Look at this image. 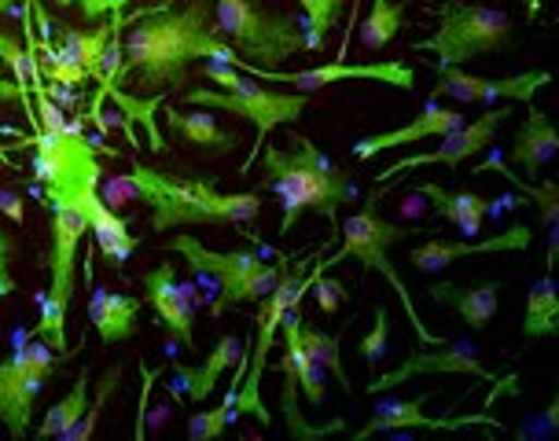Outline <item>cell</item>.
<instances>
[{
	"instance_id": "cell-1",
	"label": "cell",
	"mask_w": 559,
	"mask_h": 441,
	"mask_svg": "<svg viewBox=\"0 0 559 441\" xmlns=\"http://www.w3.org/2000/svg\"><path fill=\"white\" fill-rule=\"evenodd\" d=\"M15 147H29V169L37 184L45 188L48 210H52V247L41 254L48 269V287L37 290V327L34 335L45 338L59 357L70 360L67 349V317L74 302L78 254L82 239L88 236V206L99 195L104 166L96 158V147L82 136V118L67 122L59 133L37 129L34 136Z\"/></svg>"
},
{
	"instance_id": "cell-2",
	"label": "cell",
	"mask_w": 559,
	"mask_h": 441,
	"mask_svg": "<svg viewBox=\"0 0 559 441\" xmlns=\"http://www.w3.org/2000/svg\"><path fill=\"white\" fill-rule=\"evenodd\" d=\"M217 59L236 63V48L214 29V0H188L185 12H152L122 41V78L136 74L144 88L185 85L188 67Z\"/></svg>"
},
{
	"instance_id": "cell-3",
	"label": "cell",
	"mask_w": 559,
	"mask_h": 441,
	"mask_svg": "<svg viewBox=\"0 0 559 441\" xmlns=\"http://www.w3.org/2000/svg\"><path fill=\"white\" fill-rule=\"evenodd\" d=\"M126 177L133 195L152 210L155 233H174L181 225H243L262 214L258 192L222 195L206 177H169L147 163H133Z\"/></svg>"
},
{
	"instance_id": "cell-4",
	"label": "cell",
	"mask_w": 559,
	"mask_h": 441,
	"mask_svg": "<svg viewBox=\"0 0 559 441\" xmlns=\"http://www.w3.org/2000/svg\"><path fill=\"white\" fill-rule=\"evenodd\" d=\"M262 158H265L262 184L273 188L280 206H284L280 236L292 233L302 210H313V214H321L328 221L338 217V203H343V195H346V177L338 174V166L321 152V147L309 144L302 133H295V152L265 147Z\"/></svg>"
},
{
	"instance_id": "cell-5",
	"label": "cell",
	"mask_w": 559,
	"mask_h": 441,
	"mask_svg": "<svg viewBox=\"0 0 559 441\" xmlns=\"http://www.w3.org/2000/svg\"><path fill=\"white\" fill-rule=\"evenodd\" d=\"M199 74H203L206 82H214L217 88H192L188 104L214 107V110H225V115H236V118H243V122H251L258 136L251 163L258 158L262 140L273 133L276 126H295L309 107V93H276V88L258 85L251 78L239 74L236 67L217 63V59H203Z\"/></svg>"
},
{
	"instance_id": "cell-6",
	"label": "cell",
	"mask_w": 559,
	"mask_h": 441,
	"mask_svg": "<svg viewBox=\"0 0 559 441\" xmlns=\"http://www.w3.org/2000/svg\"><path fill=\"white\" fill-rule=\"evenodd\" d=\"M379 199H383V192H372V199H368V206L361 210V214L343 221V250H335L332 258H324V262H317V265L332 269L338 262H361L368 273H383L386 284H391L397 290V298H402L405 317H408V324H413L419 343H424V346H442L445 338H438V335L427 331V324L416 313V302H413V295H408L405 279L397 276V269L391 265V247L413 239L419 228H405V225H394V221L379 217V210H376Z\"/></svg>"
},
{
	"instance_id": "cell-7",
	"label": "cell",
	"mask_w": 559,
	"mask_h": 441,
	"mask_svg": "<svg viewBox=\"0 0 559 441\" xmlns=\"http://www.w3.org/2000/svg\"><path fill=\"white\" fill-rule=\"evenodd\" d=\"M306 290H309V258L298 262L295 269H280L276 287L262 298V306H258V313H254V338L247 343L251 346V354H247V376H243V383H239L233 416H254L262 427L273 424L269 408L262 405V376H265L269 354H273V343L280 335V324H284L287 309L302 302Z\"/></svg>"
},
{
	"instance_id": "cell-8",
	"label": "cell",
	"mask_w": 559,
	"mask_h": 441,
	"mask_svg": "<svg viewBox=\"0 0 559 441\" xmlns=\"http://www.w3.org/2000/svg\"><path fill=\"white\" fill-rule=\"evenodd\" d=\"M438 15H442L438 34H431L427 41H416L419 52L438 56V70L464 67L478 56H493L512 41V15H508L504 8L445 0V4L438 8Z\"/></svg>"
},
{
	"instance_id": "cell-9",
	"label": "cell",
	"mask_w": 559,
	"mask_h": 441,
	"mask_svg": "<svg viewBox=\"0 0 559 441\" xmlns=\"http://www.w3.org/2000/svg\"><path fill=\"white\" fill-rule=\"evenodd\" d=\"M214 29L239 48L251 67L280 70L302 52V34L287 15L265 12L258 0H214Z\"/></svg>"
},
{
	"instance_id": "cell-10",
	"label": "cell",
	"mask_w": 559,
	"mask_h": 441,
	"mask_svg": "<svg viewBox=\"0 0 559 441\" xmlns=\"http://www.w3.org/2000/svg\"><path fill=\"white\" fill-rule=\"evenodd\" d=\"M12 343L15 354L0 360V424L15 441H23L29 434V424H34L37 397L63 357H52V346L26 327L15 331Z\"/></svg>"
},
{
	"instance_id": "cell-11",
	"label": "cell",
	"mask_w": 559,
	"mask_h": 441,
	"mask_svg": "<svg viewBox=\"0 0 559 441\" xmlns=\"http://www.w3.org/2000/svg\"><path fill=\"white\" fill-rule=\"evenodd\" d=\"M174 250L188 258V265L203 276H214V284L222 287L214 302V320L228 313L233 306L243 302H262L269 290L276 287L280 269L284 265H269L251 250H206L195 236H174Z\"/></svg>"
},
{
	"instance_id": "cell-12",
	"label": "cell",
	"mask_w": 559,
	"mask_h": 441,
	"mask_svg": "<svg viewBox=\"0 0 559 441\" xmlns=\"http://www.w3.org/2000/svg\"><path fill=\"white\" fill-rule=\"evenodd\" d=\"M236 70H251V74L265 78V82H280V85H292L298 93H317V88H328L335 82H383V85H394L402 93H413L416 88V70L408 63H324V67H313V70H295V74H280V70H262V67H251L243 56L236 63H228Z\"/></svg>"
},
{
	"instance_id": "cell-13",
	"label": "cell",
	"mask_w": 559,
	"mask_h": 441,
	"mask_svg": "<svg viewBox=\"0 0 559 441\" xmlns=\"http://www.w3.org/2000/svg\"><path fill=\"white\" fill-rule=\"evenodd\" d=\"M512 110H515V104L493 107V110H486V115L478 118V122H472V126L464 122L461 129L445 133L442 136V147H438V152L397 158V163H391L386 169H379L376 184H386V180H394V177H405V174H413V169H419V166H449V169H456L461 163H467V158H475L486 144H493L497 129H501L508 118H512Z\"/></svg>"
},
{
	"instance_id": "cell-14",
	"label": "cell",
	"mask_w": 559,
	"mask_h": 441,
	"mask_svg": "<svg viewBox=\"0 0 559 441\" xmlns=\"http://www.w3.org/2000/svg\"><path fill=\"white\" fill-rule=\"evenodd\" d=\"M552 82V74L545 70H526V74H508V78H478L464 74L461 67L438 70V85L431 99H456V104H531L534 93L542 85Z\"/></svg>"
},
{
	"instance_id": "cell-15",
	"label": "cell",
	"mask_w": 559,
	"mask_h": 441,
	"mask_svg": "<svg viewBox=\"0 0 559 441\" xmlns=\"http://www.w3.org/2000/svg\"><path fill=\"white\" fill-rule=\"evenodd\" d=\"M445 372L475 376V379H483V383H493L497 379L486 368V360H483V354H478V346L472 343V338H445L438 354H408V360L402 368H394V372L379 376L376 383H368V394L376 397V394H386V390L408 383V379H416V376H445Z\"/></svg>"
},
{
	"instance_id": "cell-16",
	"label": "cell",
	"mask_w": 559,
	"mask_h": 441,
	"mask_svg": "<svg viewBox=\"0 0 559 441\" xmlns=\"http://www.w3.org/2000/svg\"><path fill=\"white\" fill-rule=\"evenodd\" d=\"M140 284H144V298H147V306L155 309L158 324L166 331H174L177 343L195 354L199 349V343H195V290L177 279L174 262L147 269Z\"/></svg>"
},
{
	"instance_id": "cell-17",
	"label": "cell",
	"mask_w": 559,
	"mask_h": 441,
	"mask_svg": "<svg viewBox=\"0 0 559 441\" xmlns=\"http://www.w3.org/2000/svg\"><path fill=\"white\" fill-rule=\"evenodd\" d=\"M379 397V394H376ZM424 401L427 394H419V397H405V401H397V397H379L376 401V408H372V416H368V424L365 430H357L354 441H368V438H376V434H394V430H461V427H478V424H486V427H501V419L497 416H486V413H475V416H427L424 413Z\"/></svg>"
},
{
	"instance_id": "cell-18",
	"label": "cell",
	"mask_w": 559,
	"mask_h": 441,
	"mask_svg": "<svg viewBox=\"0 0 559 441\" xmlns=\"http://www.w3.org/2000/svg\"><path fill=\"white\" fill-rule=\"evenodd\" d=\"M534 243V233L526 225H512L504 233L489 236V239H475V243H456V239H427L416 250H408V262H413L419 273H445L453 262H464V258H478V254H504V250H526Z\"/></svg>"
},
{
	"instance_id": "cell-19",
	"label": "cell",
	"mask_w": 559,
	"mask_h": 441,
	"mask_svg": "<svg viewBox=\"0 0 559 441\" xmlns=\"http://www.w3.org/2000/svg\"><path fill=\"white\" fill-rule=\"evenodd\" d=\"M464 126V115L461 110H445L438 107L435 99H427V107L419 110L416 122H408L405 129H394V133H376V136H365L354 144V158H379L383 152H391V147H405V144H419V140L427 136H445L453 133V129Z\"/></svg>"
},
{
	"instance_id": "cell-20",
	"label": "cell",
	"mask_w": 559,
	"mask_h": 441,
	"mask_svg": "<svg viewBox=\"0 0 559 441\" xmlns=\"http://www.w3.org/2000/svg\"><path fill=\"white\" fill-rule=\"evenodd\" d=\"M556 155H559L556 126L548 122V118L534 107V99H531V104H526V122L519 126L515 144L508 147V158H512L515 166H523L526 177H537Z\"/></svg>"
},
{
	"instance_id": "cell-21",
	"label": "cell",
	"mask_w": 559,
	"mask_h": 441,
	"mask_svg": "<svg viewBox=\"0 0 559 441\" xmlns=\"http://www.w3.org/2000/svg\"><path fill=\"white\" fill-rule=\"evenodd\" d=\"M88 320H93L96 335L104 346L126 343L136 335L140 324V302L133 295H118V290H93V302H88Z\"/></svg>"
},
{
	"instance_id": "cell-22",
	"label": "cell",
	"mask_w": 559,
	"mask_h": 441,
	"mask_svg": "<svg viewBox=\"0 0 559 441\" xmlns=\"http://www.w3.org/2000/svg\"><path fill=\"white\" fill-rule=\"evenodd\" d=\"M88 233H93V239H96L99 258H104L111 269H122L129 258H133V250L140 247L133 228L115 214L104 195H96L93 206H88Z\"/></svg>"
},
{
	"instance_id": "cell-23",
	"label": "cell",
	"mask_w": 559,
	"mask_h": 441,
	"mask_svg": "<svg viewBox=\"0 0 559 441\" xmlns=\"http://www.w3.org/2000/svg\"><path fill=\"white\" fill-rule=\"evenodd\" d=\"M427 295L435 302H442L449 309H456L461 320L472 331H483L489 320L497 317V295H501V284L489 279V284H478V287H456V284H431Z\"/></svg>"
},
{
	"instance_id": "cell-24",
	"label": "cell",
	"mask_w": 559,
	"mask_h": 441,
	"mask_svg": "<svg viewBox=\"0 0 559 441\" xmlns=\"http://www.w3.org/2000/svg\"><path fill=\"white\" fill-rule=\"evenodd\" d=\"M247 343L239 335H222L217 338V346L210 349L206 365L199 368H177V383L185 386V394L192 401H206L210 394H214L217 379H222L228 368H236V360L243 357Z\"/></svg>"
},
{
	"instance_id": "cell-25",
	"label": "cell",
	"mask_w": 559,
	"mask_h": 441,
	"mask_svg": "<svg viewBox=\"0 0 559 441\" xmlns=\"http://www.w3.org/2000/svg\"><path fill=\"white\" fill-rule=\"evenodd\" d=\"M419 192H427V199L435 203V217L438 221H453V225H461L464 236H478V228H483V217L489 214V199L486 195L445 192L442 184H431V180H427Z\"/></svg>"
},
{
	"instance_id": "cell-26",
	"label": "cell",
	"mask_w": 559,
	"mask_h": 441,
	"mask_svg": "<svg viewBox=\"0 0 559 441\" xmlns=\"http://www.w3.org/2000/svg\"><path fill=\"white\" fill-rule=\"evenodd\" d=\"M163 115L174 133H181V140L195 147H214V152H233L239 144L236 133H228V129L217 126V118L210 115V110H177L163 104Z\"/></svg>"
},
{
	"instance_id": "cell-27",
	"label": "cell",
	"mask_w": 559,
	"mask_h": 441,
	"mask_svg": "<svg viewBox=\"0 0 559 441\" xmlns=\"http://www.w3.org/2000/svg\"><path fill=\"white\" fill-rule=\"evenodd\" d=\"M111 41V19H104V26L96 29H59V52H63L70 63H78L88 78H99V63H104V48Z\"/></svg>"
},
{
	"instance_id": "cell-28",
	"label": "cell",
	"mask_w": 559,
	"mask_h": 441,
	"mask_svg": "<svg viewBox=\"0 0 559 441\" xmlns=\"http://www.w3.org/2000/svg\"><path fill=\"white\" fill-rule=\"evenodd\" d=\"M559 331V290L552 276H542L531 284L526 295V317H523V335L526 338H552Z\"/></svg>"
},
{
	"instance_id": "cell-29",
	"label": "cell",
	"mask_w": 559,
	"mask_h": 441,
	"mask_svg": "<svg viewBox=\"0 0 559 441\" xmlns=\"http://www.w3.org/2000/svg\"><path fill=\"white\" fill-rule=\"evenodd\" d=\"M85 405H88V368H82L74 379V386H70V394L67 397H59L52 408H48V416H45V424L37 427V438H59L63 441V434L70 427L82 419L85 413Z\"/></svg>"
},
{
	"instance_id": "cell-30",
	"label": "cell",
	"mask_w": 559,
	"mask_h": 441,
	"mask_svg": "<svg viewBox=\"0 0 559 441\" xmlns=\"http://www.w3.org/2000/svg\"><path fill=\"white\" fill-rule=\"evenodd\" d=\"M298 343H302L309 360H317L324 372H332L338 379V386H343L346 394L354 390V383H349V376H346V368H343V357H338V335H328V331H321L317 324H309V320L302 317V320H298Z\"/></svg>"
},
{
	"instance_id": "cell-31",
	"label": "cell",
	"mask_w": 559,
	"mask_h": 441,
	"mask_svg": "<svg viewBox=\"0 0 559 441\" xmlns=\"http://www.w3.org/2000/svg\"><path fill=\"white\" fill-rule=\"evenodd\" d=\"M397 29H405V4L402 0H372V12H368L361 26V41L368 52H379L397 37Z\"/></svg>"
},
{
	"instance_id": "cell-32",
	"label": "cell",
	"mask_w": 559,
	"mask_h": 441,
	"mask_svg": "<svg viewBox=\"0 0 559 441\" xmlns=\"http://www.w3.org/2000/svg\"><path fill=\"white\" fill-rule=\"evenodd\" d=\"M122 368H126V365H111V368H107V376L99 379L96 394L88 397V405H85L82 419H78V424L67 430L63 441H88V438L96 434V424H99V416H104V405L111 401V394L118 390V383H122Z\"/></svg>"
},
{
	"instance_id": "cell-33",
	"label": "cell",
	"mask_w": 559,
	"mask_h": 441,
	"mask_svg": "<svg viewBox=\"0 0 559 441\" xmlns=\"http://www.w3.org/2000/svg\"><path fill=\"white\" fill-rule=\"evenodd\" d=\"M107 99H111V104L122 110V118H129V122H140L147 129V133H152V152H166V140H163V133H158V126H155V110H163V104L166 99L163 96H152V99H133L126 93V88H111V93H107Z\"/></svg>"
},
{
	"instance_id": "cell-34",
	"label": "cell",
	"mask_w": 559,
	"mask_h": 441,
	"mask_svg": "<svg viewBox=\"0 0 559 441\" xmlns=\"http://www.w3.org/2000/svg\"><path fill=\"white\" fill-rule=\"evenodd\" d=\"M483 169H497V174H504V177L515 184V192H526V195L534 199V203H537V214H542V221H545L548 228L559 225V188L552 184V180H548L545 188H537V184H523V180H515L512 169H508V166L501 163V152H489V163L478 166V174H483Z\"/></svg>"
},
{
	"instance_id": "cell-35",
	"label": "cell",
	"mask_w": 559,
	"mask_h": 441,
	"mask_svg": "<svg viewBox=\"0 0 559 441\" xmlns=\"http://www.w3.org/2000/svg\"><path fill=\"white\" fill-rule=\"evenodd\" d=\"M306 12V34H302V48L306 52H321L324 37L332 34V26L338 23V8L343 0H298Z\"/></svg>"
},
{
	"instance_id": "cell-36",
	"label": "cell",
	"mask_w": 559,
	"mask_h": 441,
	"mask_svg": "<svg viewBox=\"0 0 559 441\" xmlns=\"http://www.w3.org/2000/svg\"><path fill=\"white\" fill-rule=\"evenodd\" d=\"M386 338H391V309L386 306H376V324L372 331L361 338V346H357V354H361V360H368V365H379V360L386 357Z\"/></svg>"
},
{
	"instance_id": "cell-37",
	"label": "cell",
	"mask_w": 559,
	"mask_h": 441,
	"mask_svg": "<svg viewBox=\"0 0 559 441\" xmlns=\"http://www.w3.org/2000/svg\"><path fill=\"white\" fill-rule=\"evenodd\" d=\"M228 419H233V408L222 401V408H210V413H199L188 419V441H214L225 434Z\"/></svg>"
},
{
	"instance_id": "cell-38",
	"label": "cell",
	"mask_w": 559,
	"mask_h": 441,
	"mask_svg": "<svg viewBox=\"0 0 559 441\" xmlns=\"http://www.w3.org/2000/svg\"><path fill=\"white\" fill-rule=\"evenodd\" d=\"M309 284H313L317 290V306L324 309V313H338V306L346 302V287L338 284V279H324V269L321 265H313L309 269Z\"/></svg>"
},
{
	"instance_id": "cell-39",
	"label": "cell",
	"mask_w": 559,
	"mask_h": 441,
	"mask_svg": "<svg viewBox=\"0 0 559 441\" xmlns=\"http://www.w3.org/2000/svg\"><path fill=\"white\" fill-rule=\"evenodd\" d=\"M12 233L8 228H0V302H4L8 295H15V279H12Z\"/></svg>"
},
{
	"instance_id": "cell-40",
	"label": "cell",
	"mask_w": 559,
	"mask_h": 441,
	"mask_svg": "<svg viewBox=\"0 0 559 441\" xmlns=\"http://www.w3.org/2000/svg\"><path fill=\"white\" fill-rule=\"evenodd\" d=\"M140 376H144V390H140V416H136V424H133V438L144 441L147 438V397H152V386L158 383V372L144 368Z\"/></svg>"
},
{
	"instance_id": "cell-41",
	"label": "cell",
	"mask_w": 559,
	"mask_h": 441,
	"mask_svg": "<svg viewBox=\"0 0 559 441\" xmlns=\"http://www.w3.org/2000/svg\"><path fill=\"white\" fill-rule=\"evenodd\" d=\"M45 93L52 96V99H59L63 107H78V104H82V93H78L74 85H56V82H48V85H45Z\"/></svg>"
},
{
	"instance_id": "cell-42",
	"label": "cell",
	"mask_w": 559,
	"mask_h": 441,
	"mask_svg": "<svg viewBox=\"0 0 559 441\" xmlns=\"http://www.w3.org/2000/svg\"><path fill=\"white\" fill-rule=\"evenodd\" d=\"M0 210H4L8 221H15V225L23 221V203H19V199L8 192V188H0Z\"/></svg>"
},
{
	"instance_id": "cell-43",
	"label": "cell",
	"mask_w": 559,
	"mask_h": 441,
	"mask_svg": "<svg viewBox=\"0 0 559 441\" xmlns=\"http://www.w3.org/2000/svg\"><path fill=\"white\" fill-rule=\"evenodd\" d=\"M19 15V12H23V8H15V0H0V15Z\"/></svg>"
},
{
	"instance_id": "cell-44",
	"label": "cell",
	"mask_w": 559,
	"mask_h": 441,
	"mask_svg": "<svg viewBox=\"0 0 559 441\" xmlns=\"http://www.w3.org/2000/svg\"><path fill=\"white\" fill-rule=\"evenodd\" d=\"M15 133V129H8V126H0V136H12Z\"/></svg>"
}]
</instances>
